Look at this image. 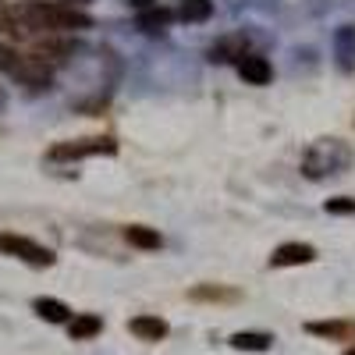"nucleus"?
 Here are the masks:
<instances>
[{
  "instance_id": "1",
  "label": "nucleus",
  "mask_w": 355,
  "mask_h": 355,
  "mask_svg": "<svg viewBox=\"0 0 355 355\" xmlns=\"http://www.w3.org/2000/svg\"><path fill=\"white\" fill-rule=\"evenodd\" d=\"M348 167H352V150L341 139H316L302 157V174L313 178V182L331 174H345Z\"/></svg>"
},
{
  "instance_id": "2",
  "label": "nucleus",
  "mask_w": 355,
  "mask_h": 355,
  "mask_svg": "<svg viewBox=\"0 0 355 355\" xmlns=\"http://www.w3.org/2000/svg\"><path fill=\"white\" fill-rule=\"evenodd\" d=\"M0 252L15 256V259H21L28 266H53V259H57L50 249H43L33 239H25V234H0Z\"/></svg>"
},
{
  "instance_id": "3",
  "label": "nucleus",
  "mask_w": 355,
  "mask_h": 355,
  "mask_svg": "<svg viewBox=\"0 0 355 355\" xmlns=\"http://www.w3.org/2000/svg\"><path fill=\"white\" fill-rule=\"evenodd\" d=\"M96 153H117V142L114 139H75V142H57L50 146V160H85V157H96Z\"/></svg>"
},
{
  "instance_id": "4",
  "label": "nucleus",
  "mask_w": 355,
  "mask_h": 355,
  "mask_svg": "<svg viewBox=\"0 0 355 355\" xmlns=\"http://www.w3.org/2000/svg\"><path fill=\"white\" fill-rule=\"evenodd\" d=\"M306 334L323 341H355V320H309Z\"/></svg>"
},
{
  "instance_id": "5",
  "label": "nucleus",
  "mask_w": 355,
  "mask_h": 355,
  "mask_svg": "<svg viewBox=\"0 0 355 355\" xmlns=\"http://www.w3.org/2000/svg\"><path fill=\"white\" fill-rule=\"evenodd\" d=\"M245 53H249V40H245V33H234V36H224L220 43L210 46V61H214V64H227V61L239 64Z\"/></svg>"
},
{
  "instance_id": "6",
  "label": "nucleus",
  "mask_w": 355,
  "mask_h": 355,
  "mask_svg": "<svg viewBox=\"0 0 355 355\" xmlns=\"http://www.w3.org/2000/svg\"><path fill=\"white\" fill-rule=\"evenodd\" d=\"M316 259V249L306 245V242H284L274 249L270 256V266H302V263H313Z\"/></svg>"
},
{
  "instance_id": "7",
  "label": "nucleus",
  "mask_w": 355,
  "mask_h": 355,
  "mask_svg": "<svg viewBox=\"0 0 355 355\" xmlns=\"http://www.w3.org/2000/svg\"><path fill=\"white\" fill-rule=\"evenodd\" d=\"M128 331L139 341H164L171 334L167 320H160V316H135V320H128Z\"/></svg>"
},
{
  "instance_id": "8",
  "label": "nucleus",
  "mask_w": 355,
  "mask_h": 355,
  "mask_svg": "<svg viewBox=\"0 0 355 355\" xmlns=\"http://www.w3.org/2000/svg\"><path fill=\"white\" fill-rule=\"evenodd\" d=\"M239 71H242V78H245L249 85H266V82L274 78L270 61H266V57H259V53H245L242 61H239Z\"/></svg>"
},
{
  "instance_id": "9",
  "label": "nucleus",
  "mask_w": 355,
  "mask_h": 355,
  "mask_svg": "<svg viewBox=\"0 0 355 355\" xmlns=\"http://www.w3.org/2000/svg\"><path fill=\"white\" fill-rule=\"evenodd\" d=\"M334 53H338V64L345 71L355 68V25H341L334 33Z\"/></svg>"
},
{
  "instance_id": "10",
  "label": "nucleus",
  "mask_w": 355,
  "mask_h": 355,
  "mask_svg": "<svg viewBox=\"0 0 355 355\" xmlns=\"http://www.w3.org/2000/svg\"><path fill=\"white\" fill-rule=\"evenodd\" d=\"M100 331H103V320H100L96 313H78V316H71V323H68L71 341H89V338H96Z\"/></svg>"
},
{
  "instance_id": "11",
  "label": "nucleus",
  "mask_w": 355,
  "mask_h": 355,
  "mask_svg": "<svg viewBox=\"0 0 355 355\" xmlns=\"http://www.w3.org/2000/svg\"><path fill=\"white\" fill-rule=\"evenodd\" d=\"M189 299H196V302H239V291L220 288V284H199L189 291Z\"/></svg>"
},
{
  "instance_id": "12",
  "label": "nucleus",
  "mask_w": 355,
  "mask_h": 355,
  "mask_svg": "<svg viewBox=\"0 0 355 355\" xmlns=\"http://www.w3.org/2000/svg\"><path fill=\"white\" fill-rule=\"evenodd\" d=\"M270 334H263V331H239V334H231V348H239V352H266L270 348Z\"/></svg>"
},
{
  "instance_id": "13",
  "label": "nucleus",
  "mask_w": 355,
  "mask_h": 355,
  "mask_svg": "<svg viewBox=\"0 0 355 355\" xmlns=\"http://www.w3.org/2000/svg\"><path fill=\"white\" fill-rule=\"evenodd\" d=\"M33 309L46 320V323H71V309L61 299H36Z\"/></svg>"
},
{
  "instance_id": "14",
  "label": "nucleus",
  "mask_w": 355,
  "mask_h": 355,
  "mask_svg": "<svg viewBox=\"0 0 355 355\" xmlns=\"http://www.w3.org/2000/svg\"><path fill=\"white\" fill-rule=\"evenodd\" d=\"M125 239H128L132 245H139V249H160V234H157L153 227H142V224L125 227Z\"/></svg>"
},
{
  "instance_id": "15",
  "label": "nucleus",
  "mask_w": 355,
  "mask_h": 355,
  "mask_svg": "<svg viewBox=\"0 0 355 355\" xmlns=\"http://www.w3.org/2000/svg\"><path fill=\"white\" fill-rule=\"evenodd\" d=\"M210 15H214L210 0H182V8H178V18L182 21H206Z\"/></svg>"
},
{
  "instance_id": "16",
  "label": "nucleus",
  "mask_w": 355,
  "mask_h": 355,
  "mask_svg": "<svg viewBox=\"0 0 355 355\" xmlns=\"http://www.w3.org/2000/svg\"><path fill=\"white\" fill-rule=\"evenodd\" d=\"M167 21H171V11L167 8H150V11H142V18H139V25L146 28V33H160Z\"/></svg>"
},
{
  "instance_id": "17",
  "label": "nucleus",
  "mask_w": 355,
  "mask_h": 355,
  "mask_svg": "<svg viewBox=\"0 0 355 355\" xmlns=\"http://www.w3.org/2000/svg\"><path fill=\"white\" fill-rule=\"evenodd\" d=\"M323 210H327V214H355V199H348V196L327 199V202H323Z\"/></svg>"
},
{
  "instance_id": "18",
  "label": "nucleus",
  "mask_w": 355,
  "mask_h": 355,
  "mask_svg": "<svg viewBox=\"0 0 355 355\" xmlns=\"http://www.w3.org/2000/svg\"><path fill=\"white\" fill-rule=\"evenodd\" d=\"M128 4L139 8V11H150V8H153V0H128Z\"/></svg>"
},
{
  "instance_id": "19",
  "label": "nucleus",
  "mask_w": 355,
  "mask_h": 355,
  "mask_svg": "<svg viewBox=\"0 0 355 355\" xmlns=\"http://www.w3.org/2000/svg\"><path fill=\"white\" fill-rule=\"evenodd\" d=\"M345 355H355V345H352V348H348V352H345Z\"/></svg>"
}]
</instances>
